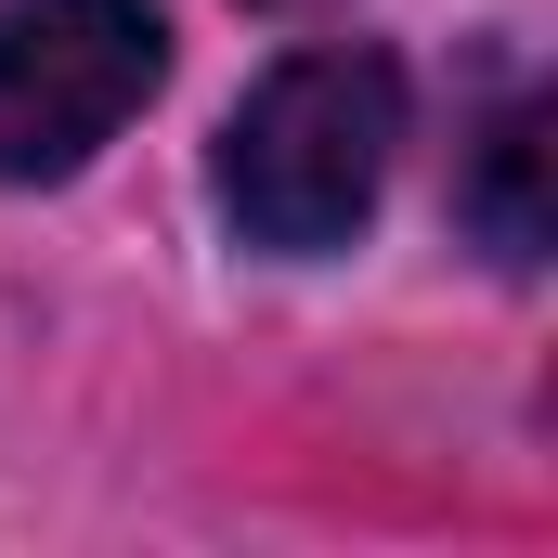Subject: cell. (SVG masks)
Here are the masks:
<instances>
[{
  "mask_svg": "<svg viewBox=\"0 0 558 558\" xmlns=\"http://www.w3.org/2000/svg\"><path fill=\"white\" fill-rule=\"evenodd\" d=\"M403 156V65L390 52H286L221 131V221L274 260H325L377 221Z\"/></svg>",
  "mask_w": 558,
  "mask_h": 558,
  "instance_id": "1",
  "label": "cell"
},
{
  "mask_svg": "<svg viewBox=\"0 0 558 558\" xmlns=\"http://www.w3.org/2000/svg\"><path fill=\"white\" fill-rule=\"evenodd\" d=\"M169 78L156 0H0V182H65Z\"/></svg>",
  "mask_w": 558,
  "mask_h": 558,
  "instance_id": "2",
  "label": "cell"
},
{
  "mask_svg": "<svg viewBox=\"0 0 558 558\" xmlns=\"http://www.w3.org/2000/svg\"><path fill=\"white\" fill-rule=\"evenodd\" d=\"M468 234L494 260H546V105H507L468 169Z\"/></svg>",
  "mask_w": 558,
  "mask_h": 558,
  "instance_id": "3",
  "label": "cell"
}]
</instances>
